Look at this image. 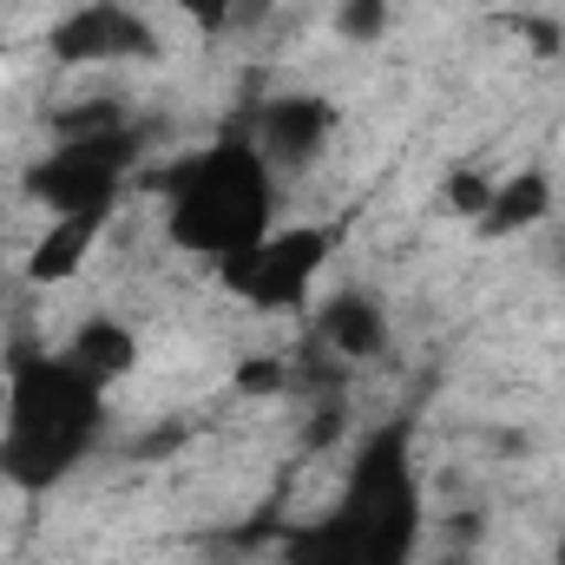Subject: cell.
<instances>
[{
  "label": "cell",
  "instance_id": "9c48e42d",
  "mask_svg": "<svg viewBox=\"0 0 565 565\" xmlns=\"http://www.w3.org/2000/svg\"><path fill=\"white\" fill-rule=\"evenodd\" d=\"M546 204H553V191H546V178H540V171L500 178V191H493V204H487L480 231H493V237H513V231L540 224V217H546Z\"/></svg>",
  "mask_w": 565,
  "mask_h": 565
},
{
  "label": "cell",
  "instance_id": "52a82bcc",
  "mask_svg": "<svg viewBox=\"0 0 565 565\" xmlns=\"http://www.w3.org/2000/svg\"><path fill=\"white\" fill-rule=\"evenodd\" d=\"M322 342H329L335 355H375V349L388 342V316H382V302L362 296V289H342V296L322 309Z\"/></svg>",
  "mask_w": 565,
  "mask_h": 565
},
{
  "label": "cell",
  "instance_id": "277c9868",
  "mask_svg": "<svg viewBox=\"0 0 565 565\" xmlns=\"http://www.w3.org/2000/svg\"><path fill=\"white\" fill-rule=\"evenodd\" d=\"M329 250H335V237L316 231V224H302V231H270V237H257L250 250L224 257L217 277H224L231 296H244V302H257V309H296V302L309 296V282L322 277Z\"/></svg>",
  "mask_w": 565,
  "mask_h": 565
},
{
  "label": "cell",
  "instance_id": "8992f818",
  "mask_svg": "<svg viewBox=\"0 0 565 565\" xmlns=\"http://www.w3.org/2000/svg\"><path fill=\"white\" fill-rule=\"evenodd\" d=\"M335 132V113L322 106V99H309V93H282L270 99L264 113H257V151H264V164L270 171H302L322 145Z\"/></svg>",
  "mask_w": 565,
  "mask_h": 565
},
{
  "label": "cell",
  "instance_id": "4fadbf2b",
  "mask_svg": "<svg viewBox=\"0 0 565 565\" xmlns=\"http://www.w3.org/2000/svg\"><path fill=\"white\" fill-rule=\"evenodd\" d=\"M178 7H184V20H191V26H204V33L231 26V13H237V0H178Z\"/></svg>",
  "mask_w": 565,
  "mask_h": 565
},
{
  "label": "cell",
  "instance_id": "ba28073f",
  "mask_svg": "<svg viewBox=\"0 0 565 565\" xmlns=\"http://www.w3.org/2000/svg\"><path fill=\"white\" fill-rule=\"evenodd\" d=\"M99 224L106 217H53V231L33 244V257H26V277L33 282H66L79 264H86V250L99 244Z\"/></svg>",
  "mask_w": 565,
  "mask_h": 565
},
{
  "label": "cell",
  "instance_id": "3957f363",
  "mask_svg": "<svg viewBox=\"0 0 565 565\" xmlns=\"http://www.w3.org/2000/svg\"><path fill=\"white\" fill-rule=\"evenodd\" d=\"M164 184V231L198 250V257H237L257 237H270V211H277V171L264 164L257 139H217L211 151L184 158L178 171L158 178Z\"/></svg>",
  "mask_w": 565,
  "mask_h": 565
},
{
  "label": "cell",
  "instance_id": "9a60e30c",
  "mask_svg": "<svg viewBox=\"0 0 565 565\" xmlns=\"http://www.w3.org/2000/svg\"><path fill=\"white\" fill-rule=\"evenodd\" d=\"M553 565H565V533H559V553H553Z\"/></svg>",
  "mask_w": 565,
  "mask_h": 565
},
{
  "label": "cell",
  "instance_id": "30bf717a",
  "mask_svg": "<svg viewBox=\"0 0 565 565\" xmlns=\"http://www.w3.org/2000/svg\"><path fill=\"white\" fill-rule=\"evenodd\" d=\"M86 375H99V382H119L126 369H132V335L119 329V322H86L79 335H73V349H66Z\"/></svg>",
  "mask_w": 565,
  "mask_h": 565
},
{
  "label": "cell",
  "instance_id": "5b68a950",
  "mask_svg": "<svg viewBox=\"0 0 565 565\" xmlns=\"http://www.w3.org/2000/svg\"><path fill=\"white\" fill-rule=\"evenodd\" d=\"M46 46H53L60 66H126V60H151L158 53V33L126 0H86V7H73L53 26Z\"/></svg>",
  "mask_w": 565,
  "mask_h": 565
},
{
  "label": "cell",
  "instance_id": "7c38bea8",
  "mask_svg": "<svg viewBox=\"0 0 565 565\" xmlns=\"http://www.w3.org/2000/svg\"><path fill=\"white\" fill-rule=\"evenodd\" d=\"M493 191H500V178H480V171H460V178L447 184V204H454V211H467V217H487V204H493Z\"/></svg>",
  "mask_w": 565,
  "mask_h": 565
},
{
  "label": "cell",
  "instance_id": "5bb4252c",
  "mask_svg": "<svg viewBox=\"0 0 565 565\" xmlns=\"http://www.w3.org/2000/svg\"><path fill=\"white\" fill-rule=\"evenodd\" d=\"M0 422H7V369H0Z\"/></svg>",
  "mask_w": 565,
  "mask_h": 565
},
{
  "label": "cell",
  "instance_id": "7a4b0ae2",
  "mask_svg": "<svg viewBox=\"0 0 565 565\" xmlns=\"http://www.w3.org/2000/svg\"><path fill=\"white\" fill-rule=\"evenodd\" d=\"M106 422V382L86 375L66 349H26L7 362V422H0V473L26 493L66 480Z\"/></svg>",
  "mask_w": 565,
  "mask_h": 565
},
{
  "label": "cell",
  "instance_id": "8fae6325",
  "mask_svg": "<svg viewBox=\"0 0 565 565\" xmlns=\"http://www.w3.org/2000/svg\"><path fill=\"white\" fill-rule=\"evenodd\" d=\"M388 7H395V0H342L335 26H342L349 40H375V33L388 26Z\"/></svg>",
  "mask_w": 565,
  "mask_h": 565
},
{
  "label": "cell",
  "instance_id": "6da1fadb",
  "mask_svg": "<svg viewBox=\"0 0 565 565\" xmlns=\"http://www.w3.org/2000/svg\"><path fill=\"white\" fill-rule=\"evenodd\" d=\"M422 540V487L402 427H382L349 460L335 507L289 540V565H408Z\"/></svg>",
  "mask_w": 565,
  "mask_h": 565
}]
</instances>
